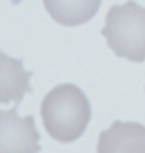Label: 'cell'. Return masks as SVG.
I'll list each match as a JSON object with an SVG mask.
<instances>
[{"instance_id":"5","label":"cell","mask_w":145,"mask_h":153,"mask_svg":"<svg viewBox=\"0 0 145 153\" xmlns=\"http://www.w3.org/2000/svg\"><path fill=\"white\" fill-rule=\"evenodd\" d=\"M32 71L24 67L22 59H14L8 53L0 51V104L14 102V108L24 100L30 86Z\"/></svg>"},{"instance_id":"4","label":"cell","mask_w":145,"mask_h":153,"mask_svg":"<svg viewBox=\"0 0 145 153\" xmlns=\"http://www.w3.org/2000/svg\"><path fill=\"white\" fill-rule=\"evenodd\" d=\"M96 153H145V126L116 120L98 135Z\"/></svg>"},{"instance_id":"3","label":"cell","mask_w":145,"mask_h":153,"mask_svg":"<svg viewBox=\"0 0 145 153\" xmlns=\"http://www.w3.org/2000/svg\"><path fill=\"white\" fill-rule=\"evenodd\" d=\"M39 131L33 116L0 110V153H39Z\"/></svg>"},{"instance_id":"1","label":"cell","mask_w":145,"mask_h":153,"mask_svg":"<svg viewBox=\"0 0 145 153\" xmlns=\"http://www.w3.org/2000/svg\"><path fill=\"white\" fill-rule=\"evenodd\" d=\"M92 110L86 94L77 85H59L47 92L41 102L45 131L55 141H77L88 128Z\"/></svg>"},{"instance_id":"2","label":"cell","mask_w":145,"mask_h":153,"mask_svg":"<svg viewBox=\"0 0 145 153\" xmlns=\"http://www.w3.org/2000/svg\"><path fill=\"white\" fill-rule=\"evenodd\" d=\"M102 36L114 55L132 63L145 61V8L133 0L112 6Z\"/></svg>"},{"instance_id":"6","label":"cell","mask_w":145,"mask_h":153,"mask_svg":"<svg viewBox=\"0 0 145 153\" xmlns=\"http://www.w3.org/2000/svg\"><path fill=\"white\" fill-rule=\"evenodd\" d=\"M102 0H43L47 14L61 26H82L94 18Z\"/></svg>"}]
</instances>
